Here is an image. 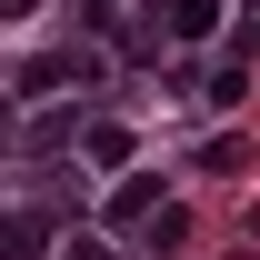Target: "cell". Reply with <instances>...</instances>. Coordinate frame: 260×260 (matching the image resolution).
<instances>
[{
	"instance_id": "1",
	"label": "cell",
	"mask_w": 260,
	"mask_h": 260,
	"mask_svg": "<svg viewBox=\"0 0 260 260\" xmlns=\"http://www.w3.org/2000/svg\"><path fill=\"white\" fill-rule=\"evenodd\" d=\"M160 10H170V30H180V40H200V30H210V0H160Z\"/></svg>"
}]
</instances>
